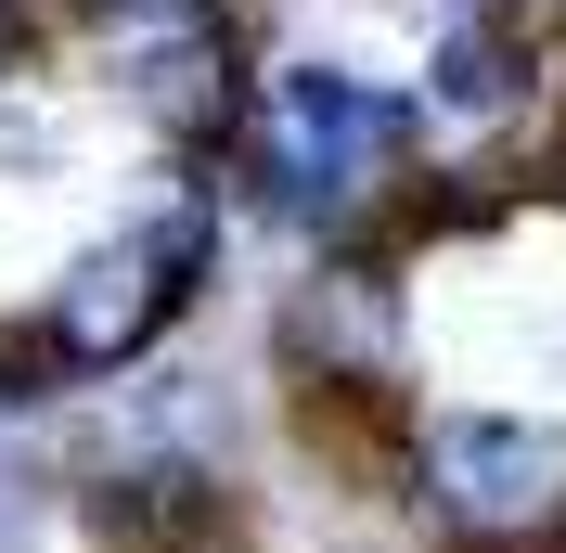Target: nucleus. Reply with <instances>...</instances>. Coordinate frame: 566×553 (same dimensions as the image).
<instances>
[{"mask_svg": "<svg viewBox=\"0 0 566 553\" xmlns=\"http://www.w3.org/2000/svg\"><path fill=\"white\" fill-rule=\"evenodd\" d=\"M65 541L77 553H245L258 489L219 450L116 438L104 413H65Z\"/></svg>", "mask_w": 566, "mask_h": 553, "instance_id": "obj_5", "label": "nucleus"}, {"mask_svg": "<svg viewBox=\"0 0 566 553\" xmlns=\"http://www.w3.org/2000/svg\"><path fill=\"white\" fill-rule=\"evenodd\" d=\"M91 77H104V104L155 142V168H219V155L245 142V116H258V39H245V13L91 39Z\"/></svg>", "mask_w": 566, "mask_h": 553, "instance_id": "obj_6", "label": "nucleus"}, {"mask_svg": "<svg viewBox=\"0 0 566 553\" xmlns=\"http://www.w3.org/2000/svg\"><path fill=\"white\" fill-rule=\"evenodd\" d=\"M219 13H245V0H65L77 39H142V27H219Z\"/></svg>", "mask_w": 566, "mask_h": 553, "instance_id": "obj_9", "label": "nucleus"}, {"mask_svg": "<svg viewBox=\"0 0 566 553\" xmlns=\"http://www.w3.org/2000/svg\"><path fill=\"white\" fill-rule=\"evenodd\" d=\"M399 515L424 553H502L566 528V413L502 386H424L399 425Z\"/></svg>", "mask_w": 566, "mask_h": 553, "instance_id": "obj_4", "label": "nucleus"}, {"mask_svg": "<svg viewBox=\"0 0 566 553\" xmlns=\"http://www.w3.org/2000/svg\"><path fill=\"white\" fill-rule=\"evenodd\" d=\"M77 168V91H52V77H0V180L13 194H39V180Z\"/></svg>", "mask_w": 566, "mask_h": 553, "instance_id": "obj_8", "label": "nucleus"}, {"mask_svg": "<svg viewBox=\"0 0 566 553\" xmlns=\"http://www.w3.org/2000/svg\"><path fill=\"white\" fill-rule=\"evenodd\" d=\"M271 386L283 425H412L424 399V322H412V244H322L271 283Z\"/></svg>", "mask_w": 566, "mask_h": 553, "instance_id": "obj_3", "label": "nucleus"}, {"mask_svg": "<svg viewBox=\"0 0 566 553\" xmlns=\"http://www.w3.org/2000/svg\"><path fill=\"white\" fill-rule=\"evenodd\" d=\"M438 13H502V0H438Z\"/></svg>", "mask_w": 566, "mask_h": 553, "instance_id": "obj_12", "label": "nucleus"}, {"mask_svg": "<svg viewBox=\"0 0 566 553\" xmlns=\"http://www.w3.org/2000/svg\"><path fill=\"white\" fill-rule=\"evenodd\" d=\"M232 232H245V207H232V180L219 168H155V194H142L116 232H91L65 258V271L27 296L39 347L77 374V399H104V386L155 374L180 347V322L219 296V271H232Z\"/></svg>", "mask_w": 566, "mask_h": 553, "instance_id": "obj_2", "label": "nucleus"}, {"mask_svg": "<svg viewBox=\"0 0 566 553\" xmlns=\"http://www.w3.org/2000/svg\"><path fill=\"white\" fill-rule=\"evenodd\" d=\"M424 129L438 116H424L412 77H360L335 52H271L258 65V116L219 155V180H232L245 232L296 244V258H322V244H399V194L424 168Z\"/></svg>", "mask_w": 566, "mask_h": 553, "instance_id": "obj_1", "label": "nucleus"}, {"mask_svg": "<svg viewBox=\"0 0 566 553\" xmlns=\"http://www.w3.org/2000/svg\"><path fill=\"white\" fill-rule=\"evenodd\" d=\"M52 27H65V0H52Z\"/></svg>", "mask_w": 566, "mask_h": 553, "instance_id": "obj_13", "label": "nucleus"}, {"mask_svg": "<svg viewBox=\"0 0 566 553\" xmlns=\"http://www.w3.org/2000/svg\"><path fill=\"white\" fill-rule=\"evenodd\" d=\"M502 553H566V528H554V541H502Z\"/></svg>", "mask_w": 566, "mask_h": 553, "instance_id": "obj_11", "label": "nucleus"}, {"mask_svg": "<svg viewBox=\"0 0 566 553\" xmlns=\"http://www.w3.org/2000/svg\"><path fill=\"white\" fill-rule=\"evenodd\" d=\"M52 39H65V27H52V0H0V77H39V65H52Z\"/></svg>", "mask_w": 566, "mask_h": 553, "instance_id": "obj_10", "label": "nucleus"}, {"mask_svg": "<svg viewBox=\"0 0 566 553\" xmlns=\"http://www.w3.org/2000/svg\"><path fill=\"white\" fill-rule=\"evenodd\" d=\"M412 91H424V116H438V129H476V142L515 129V142H541V116H554L566 65H554V52H528L502 13H438Z\"/></svg>", "mask_w": 566, "mask_h": 553, "instance_id": "obj_7", "label": "nucleus"}]
</instances>
